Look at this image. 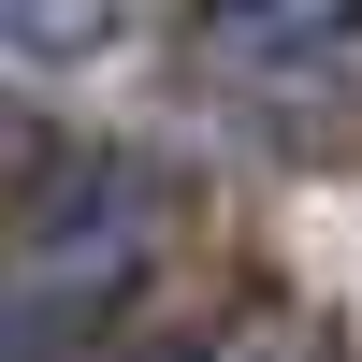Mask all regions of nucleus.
Returning <instances> with one entry per match:
<instances>
[{
  "label": "nucleus",
  "mask_w": 362,
  "mask_h": 362,
  "mask_svg": "<svg viewBox=\"0 0 362 362\" xmlns=\"http://www.w3.org/2000/svg\"><path fill=\"white\" fill-rule=\"evenodd\" d=\"M15 189H29V116L0 102V232H15Z\"/></svg>",
  "instance_id": "3"
},
{
  "label": "nucleus",
  "mask_w": 362,
  "mask_h": 362,
  "mask_svg": "<svg viewBox=\"0 0 362 362\" xmlns=\"http://www.w3.org/2000/svg\"><path fill=\"white\" fill-rule=\"evenodd\" d=\"M0 44H29V58H102V44H116V0H0Z\"/></svg>",
  "instance_id": "2"
},
{
  "label": "nucleus",
  "mask_w": 362,
  "mask_h": 362,
  "mask_svg": "<svg viewBox=\"0 0 362 362\" xmlns=\"http://www.w3.org/2000/svg\"><path fill=\"white\" fill-rule=\"evenodd\" d=\"M203 58L247 87H334L362 58V0H203Z\"/></svg>",
  "instance_id": "1"
}]
</instances>
